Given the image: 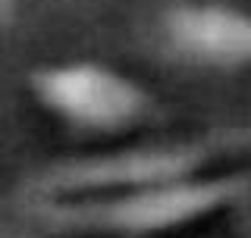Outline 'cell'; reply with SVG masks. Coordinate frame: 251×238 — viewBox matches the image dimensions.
<instances>
[{
	"instance_id": "1",
	"label": "cell",
	"mask_w": 251,
	"mask_h": 238,
	"mask_svg": "<svg viewBox=\"0 0 251 238\" xmlns=\"http://www.w3.org/2000/svg\"><path fill=\"white\" fill-rule=\"evenodd\" d=\"M251 191V176L217 179H179L163 185L129 188L100 201H28V216L47 232H113V235H151L185 226L220 207L242 201Z\"/></svg>"
},
{
	"instance_id": "2",
	"label": "cell",
	"mask_w": 251,
	"mask_h": 238,
	"mask_svg": "<svg viewBox=\"0 0 251 238\" xmlns=\"http://www.w3.org/2000/svg\"><path fill=\"white\" fill-rule=\"evenodd\" d=\"M251 147V125L245 129H220L201 138L163 141V144L129 147L116 154L82 157V160H60L25 182L22 194L28 201H57L82 191H129L145 185L192 179L201 166L232 150Z\"/></svg>"
},
{
	"instance_id": "3",
	"label": "cell",
	"mask_w": 251,
	"mask_h": 238,
	"mask_svg": "<svg viewBox=\"0 0 251 238\" xmlns=\"http://www.w3.org/2000/svg\"><path fill=\"white\" fill-rule=\"evenodd\" d=\"M35 100L78 132L116 135L160 116L154 94L98 60L47 63L28 72Z\"/></svg>"
},
{
	"instance_id": "4",
	"label": "cell",
	"mask_w": 251,
	"mask_h": 238,
	"mask_svg": "<svg viewBox=\"0 0 251 238\" xmlns=\"http://www.w3.org/2000/svg\"><path fill=\"white\" fill-rule=\"evenodd\" d=\"M157 41L176 63L210 72L251 66V13L217 0H176L157 16Z\"/></svg>"
},
{
	"instance_id": "5",
	"label": "cell",
	"mask_w": 251,
	"mask_h": 238,
	"mask_svg": "<svg viewBox=\"0 0 251 238\" xmlns=\"http://www.w3.org/2000/svg\"><path fill=\"white\" fill-rule=\"evenodd\" d=\"M16 6H19V0H0V25H10L13 22Z\"/></svg>"
},
{
	"instance_id": "6",
	"label": "cell",
	"mask_w": 251,
	"mask_h": 238,
	"mask_svg": "<svg viewBox=\"0 0 251 238\" xmlns=\"http://www.w3.org/2000/svg\"><path fill=\"white\" fill-rule=\"evenodd\" d=\"M3 238H35V235H19V232H3ZM138 238V235H135Z\"/></svg>"
},
{
	"instance_id": "7",
	"label": "cell",
	"mask_w": 251,
	"mask_h": 238,
	"mask_svg": "<svg viewBox=\"0 0 251 238\" xmlns=\"http://www.w3.org/2000/svg\"><path fill=\"white\" fill-rule=\"evenodd\" d=\"M248 238H251V235H248Z\"/></svg>"
}]
</instances>
